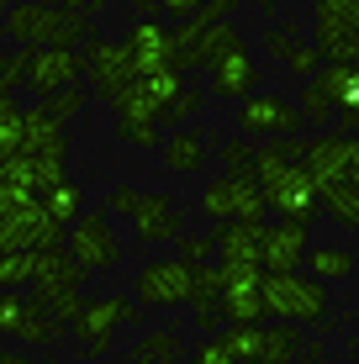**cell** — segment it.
Wrapping results in <instances>:
<instances>
[{"mask_svg":"<svg viewBox=\"0 0 359 364\" xmlns=\"http://www.w3.org/2000/svg\"><path fill=\"white\" fill-rule=\"evenodd\" d=\"M333 296L323 280L291 269V274H264V322H296V328H317L328 322Z\"/></svg>","mask_w":359,"mask_h":364,"instance_id":"cell-2","label":"cell"},{"mask_svg":"<svg viewBox=\"0 0 359 364\" xmlns=\"http://www.w3.org/2000/svg\"><path fill=\"white\" fill-rule=\"evenodd\" d=\"M85 74H90V85H95V100L117 106V95L132 85L127 53H122L117 37H90V43H85Z\"/></svg>","mask_w":359,"mask_h":364,"instance_id":"cell-16","label":"cell"},{"mask_svg":"<svg viewBox=\"0 0 359 364\" xmlns=\"http://www.w3.org/2000/svg\"><path fill=\"white\" fill-rule=\"evenodd\" d=\"M127 11H132V16H138V21H148V16H154V11H159V0H127Z\"/></svg>","mask_w":359,"mask_h":364,"instance_id":"cell-41","label":"cell"},{"mask_svg":"<svg viewBox=\"0 0 359 364\" xmlns=\"http://www.w3.org/2000/svg\"><path fill=\"white\" fill-rule=\"evenodd\" d=\"M296 48H301V27H296V21H286V27H275V32H264V53L280 58V64H286Z\"/></svg>","mask_w":359,"mask_h":364,"instance_id":"cell-33","label":"cell"},{"mask_svg":"<svg viewBox=\"0 0 359 364\" xmlns=\"http://www.w3.org/2000/svg\"><path fill=\"white\" fill-rule=\"evenodd\" d=\"M296 348H301V328L296 322H275V328H259L249 364H296Z\"/></svg>","mask_w":359,"mask_h":364,"instance_id":"cell-23","label":"cell"},{"mask_svg":"<svg viewBox=\"0 0 359 364\" xmlns=\"http://www.w3.org/2000/svg\"><path fill=\"white\" fill-rule=\"evenodd\" d=\"M48 6H69V11H85V16H95V11H106L111 0H48Z\"/></svg>","mask_w":359,"mask_h":364,"instance_id":"cell-40","label":"cell"},{"mask_svg":"<svg viewBox=\"0 0 359 364\" xmlns=\"http://www.w3.org/2000/svg\"><path fill=\"white\" fill-rule=\"evenodd\" d=\"M180 90H185V74H180V69L138 74V80L117 95V117H127V122H159V117H164V106H169Z\"/></svg>","mask_w":359,"mask_h":364,"instance_id":"cell-11","label":"cell"},{"mask_svg":"<svg viewBox=\"0 0 359 364\" xmlns=\"http://www.w3.org/2000/svg\"><path fill=\"white\" fill-rule=\"evenodd\" d=\"M312 228H301V222H269L264 237H259V269L264 274H291L306 264V248H312Z\"/></svg>","mask_w":359,"mask_h":364,"instance_id":"cell-17","label":"cell"},{"mask_svg":"<svg viewBox=\"0 0 359 364\" xmlns=\"http://www.w3.org/2000/svg\"><path fill=\"white\" fill-rule=\"evenodd\" d=\"M212 254L222 264H232V259H254L259 264V237H264V222H217L212 232Z\"/></svg>","mask_w":359,"mask_h":364,"instance_id":"cell-19","label":"cell"},{"mask_svg":"<svg viewBox=\"0 0 359 364\" xmlns=\"http://www.w3.org/2000/svg\"><path fill=\"white\" fill-rule=\"evenodd\" d=\"M16 285H32V248L27 254H0V291H16Z\"/></svg>","mask_w":359,"mask_h":364,"instance_id":"cell-30","label":"cell"},{"mask_svg":"<svg viewBox=\"0 0 359 364\" xmlns=\"http://www.w3.org/2000/svg\"><path fill=\"white\" fill-rule=\"evenodd\" d=\"M180 259L206 264V259H212V237H180Z\"/></svg>","mask_w":359,"mask_h":364,"instance_id":"cell-38","label":"cell"},{"mask_svg":"<svg viewBox=\"0 0 359 364\" xmlns=\"http://www.w3.org/2000/svg\"><path fill=\"white\" fill-rule=\"evenodd\" d=\"M21 74H27V48H21V53H6V58H0V90H11V95H16Z\"/></svg>","mask_w":359,"mask_h":364,"instance_id":"cell-36","label":"cell"},{"mask_svg":"<svg viewBox=\"0 0 359 364\" xmlns=\"http://www.w3.org/2000/svg\"><path fill=\"white\" fill-rule=\"evenodd\" d=\"M11 106H16V95H11V90H0V117H6Z\"/></svg>","mask_w":359,"mask_h":364,"instance_id":"cell-44","label":"cell"},{"mask_svg":"<svg viewBox=\"0 0 359 364\" xmlns=\"http://www.w3.org/2000/svg\"><path fill=\"white\" fill-rule=\"evenodd\" d=\"M222 322L227 328H249V322H264V269L254 259H232L222 264Z\"/></svg>","mask_w":359,"mask_h":364,"instance_id":"cell-9","label":"cell"},{"mask_svg":"<svg viewBox=\"0 0 359 364\" xmlns=\"http://www.w3.org/2000/svg\"><path fill=\"white\" fill-rule=\"evenodd\" d=\"M0 364H37L32 354H11V348H0Z\"/></svg>","mask_w":359,"mask_h":364,"instance_id":"cell-43","label":"cell"},{"mask_svg":"<svg viewBox=\"0 0 359 364\" xmlns=\"http://www.w3.org/2000/svg\"><path fill=\"white\" fill-rule=\"evenodd\" d=\"M206 11V0H159V16H169L180 27V21H195Z\"/></svg>","mask_w":359,"mask_h":364,"instance_id":"cell-37","label":"cell"},{"mask_svg":"<svg viewBox=\"0 0 359 364\" xmlns=\"http://www.w3.org/2000/svg\"><path fill=\"white\" fill-rule=\"evenodd\" d=\"M64 248H69V259H74L85 274H106V269H117L122 259H127V248H122L117 222H111L106 206H101V211H85V217L64 232Z\"/></svg>","mask_w":359,"mask_h":364,"instance_id":"cell-4","label":"cell"},{"mask_svg":"<svg viewBox=\"0 0 359 364\" xmlns=\"http://www.w3.org/2000/svg\"><path fill=\"white\" fill-rule=\"evenodd\" d=\"M312 280H323V285H338V280H349V274L359 269V259H354V248H338V243H312L306 248V264H301Z\"/></svg>","mask_w":359,"mask_h":364,"instance_id":"cell-22","label":"cell"},{"mask_svg":"<svg viewBox=\"0 0 359 364\" xmlns=\"http://www.w3.org/2000/svg\"><path fill=\"white\" fill-rule=\"evenodd\" d=\"M195 269L191 259L169 254V259H148L138 269V285H132V296H138V306H154V311H169V306H191L195 296Z\"/></svg>","mask_w":359,"mask_h":364,"instance_id":"cell-8","label":"cell"},{"mask_svg":"<svg viewBox=\"0 0 359 364\" xmlns=\"http://www.w3.org/2000/svg\"><path fill=\"white\" fill-rule=\"evenodd\" d=\"M312 48L328 64L359 58V0H312Z\"/></svg>","mask_w":359,"mask_h":364,"instance_id":"cell-7","label":"cell"},{"mask_svg":"<svg viewBox=\"0 0 359 364\" xmlns=\"http://www.w3.org/2000/svg\"><path fill=\"white\" fill-rule=\"evenodd\" d=\"M132 228H138L143 243H169V237H185V211L175 196H159V191H138L132 200Z\"/></svg>","mask_w":359,"mask_h":364,"instance_id":"cell-18","label":"cell"},{"mask_svg":"<svg viewBox=\"0 0 359 364\" xmlns=\"http://www.w3.org/2000/svg\"><path fill=\"white\" fill-rule=\"evenodd\" d=\"M0 32L21 48H80L95 37V21L85 11L69 6H48V0H21L11 6V16L0 21Z\"/></svg>","mask_w":359,"mask_h":364,"instance_id":"cell-1","label":"cell"},{"mask_svg":"<svg viewBox=\"0 0 359 364\" xmlns=\"http://www.w3.org/2000/svg\"><path fill=\"white\" fill-rule=\"evenodd\" d=\"M0 37H6V32H0Z\"/></svg>","mask_w":359,"mask_h":364,"instance_id":"cell-46","label":"cell"},{"mask_svg":"<svg viewBox=\"0 0 359 364\" xmlns=\"http://www.w3.org/2000/svg\"><path fill=\"white\" fill-rule=\"evenodd\" d=\"M138 296H95V301H85L80 306V317L69 322V333H74V343L85 348V354H106L111 348V338H117V328H138Z\"/></svg>","mask_w":359,"mask_h":364,"instance_id":"cell-6","label":"cell"},{"mask_svg":"<svg viewBox=\"0 0 359 364\" xmlns=\"http://www.w3.org/2000/svg\"><path fill=\"white\" fill-rule=\"evenodd\" d=\"M159 154H164V169L169 174H201L206 169V132L175 127L164 143H159Z\"/></svg>","mask_w":359,"mask_h":364,"instance_id":"cell-21","label":"cell"},{"mask_svg":"<svg viewBox=\"0 0 359 364\" xmlns=\"http://www.w3.org/2000/svg\"><path fill=\"white\" fill-rule=\"evenodd\" d=\"M328 359V348L323 343H306V338H301V348H296V364H323Z\"/></svg>","mask_w":359,"mask_h":364,"instance_id":"cell-39","label":"cell"},{"mask_svg":"<svg viewBox=\"0 0 359 364\" xmlns=\"http://www.w3.org/2000/svg\"><path fill=\"white\" fill-rule=\"evenodd\" d=\"M85 100H90V95H85L80 85H69V90H53V95H48V111H53V117H64V122H74V117L85 111Z\"/></svg>","mask_w":359,"mask_h":364,"instance_id":"cell-34","label":"cell"},{"mask_svg":"<svg viewBox=\"0 0 359 364\" xmlns=\"http://www.w3.org/2000/svg\"><path fill=\"white\" fill-rule=\"evenodd\" d=\"M201 106H206V95L185 85V90H180V95H175V100H169V106H164V117H159V122H169V127H180V122L201 117Z\"/></svg>","mask_w":359,"mask_h":364,"instance_id":"cell-31","label":"cell"},{"mask_svg":"<svg viewBox=\"0 0 359 364\" xmlns=\"http://www.w3.org/2000/svg\"><path fill=\"white\" fill-rule=\"evenodd\" d=\"M43 211H48V217H53L58 228L69 232L74 222L85 217V191H80V185H74V180H58L53 191H43Z\"/></svg>","mask_w":359,"mask_h":364,"instance_id":"cell-26","label":"cell"},{"mask_svg":"<svg viewBox=\"0 0 359 364\" xmlns=\"http://www.w3.org/2000/svg\"><path fill=\"white\" fill-rule=\"evenodd\" d=\"M85 80V58L74 53V48H27V74H21V85L48 100L53 90H69V85Z\"/></svg>","mask_w":359,"mask_h":364,"instance_id":"cell-13","label":"cell"},{"mask_svg":"<svg viewBox=\"0 0 359 364\" xmlns=\"http://www.w3.org/2000/svg\"><path fill=\"white\" fill-rule=\"evenodd\" d=\"M286 69H291V74H296V80H301V85H306V80H312V74H317V69H323V53H317V48H306V43H301V48H296V53L286 58Z\"/></svg>","mask_w":359,"mask_h":364,"instance_id":"cell-35","label":"cell"},{"mask_svg":"<svg viewBox=\"0 0 359 364\" xmlns=\"http://www.w3.org/2000/svg\"><path fill=\"white\" fill-rule=\"evenodd\" d=\"M127 364H185V343L175 328H148L127 348Z\"/></svg>","mask_w":359,"mask_h":364,"instance_id":"cell-24","label":"cell"},{"mask_svg":"<svg viewBox=\"0 0 359 364\" xmlns=\"http://www.w3.org/2000/svg\"><path fill=\"white\" fill-rule=\"evenodd\" d=\"M232 122H238V132L254 137V143H264V137H291V132L306 127L301 106H296L291 95H275V90L243 95V100H238V117H232Z\"/></svg>","mask_w":359,"mask_h":364,"instance_id":"cell-10","label":"cell"},{"mask_svg":"<svg viewBox=\"0 0 359 364\" xmlns=\"http://www.w3.org/2000/svg\"><path fill=\"white\" fill-rule=\"evenodd\" d=\"M354 343H359V338H354Z\"/></svg>","mask_w":359,"mask_h":364,"instance_id":"cell-45","label":"cell"},{"mask_svg":"<svg viewBox=\"0 0 359 364\" xmlns=\"http://www.w3.org/2000/svg\"><path fill=\"white\" fill-rule=\"evenodd\" d=\"M264 211H269V200H264L254 174H227L222 169L201 191V217L206 222H264Z\"/></svg>","mask_w":359,"mask_h":364,"instance_id":"cell-5","label":"cell"},{"mask_svg":"<svg viewBox=\"0 0 359 364\" xmlns=\"http://www.w3.org/2000/svg\"><path fill=\"white\" fill-rule=\"evenodd\" d=\"M301 117H306V127H328V122H338V111H333V100H328V90H323V80H306V90H301Z\"/></svg>","mask_w":359,"mask_h":364,"instance_id":"cell-27","label":"cell"},{"mask_svg":"<svg viewBox=\"0 0 359 364\" xmlns=\"http://www.w3.org/2000/svg\"><path fill=\"white\" fill-rule=\"evenodd\" d=\"M323 200V217H333L343 232H359V180H333L317 191Z\"/></svg>","mask_w":359,"mask_h":364,"instance_id":"cell-25","label":"cell"},{"mask_svg":"<svg viewBox=\"0 0 359 364\" xmlns=\"http://www.w3.org/2000/svg\"><path fill=\"white\" fill-rule=\"evenodd\" d=\"M21 127H27V111L11 106L6 117H0V164H11V159L21 154Z\"/></svg>","mask_w":359,"mask_h":364,"instance_id":"cell-29","label":"cell"},{"mask_svg":"<svg viewBox=\"0 0 359 364\" xmlns=\"http://www.w3.org/2000/svg\"><path fill=\"white\" fill-rule=\"evenodd\" d=\"M64 248V228L43 211V196H0V254Z\"/></svg>","mask_w":359,"mask_h":364,"instance_id":"cell-3","label":"cell"},{"mask_svg":"<svg viewBox=\"0 0 359 364\" xmlns=\"http://www.w3.org/2000/svg\"><path fill=\"white\" fill-rule=\"evenodd\" d=\"M117 43H122V53H127L132 80H138V74H159V69H180L175 64V32H169L164 21H132Z\"/></svg>","mask_w":359,"mask_h":364,"instance_id":"cell-12","label":"cell"},{"mask_svg":"<svg viewBox=\"0 0 359 364\" xmlns=\"http://www.w3.org/2000/svg\"><path fill=\"white\" fill-rule=\"evenodd\" d=\"M254 90H259V64H254L249 43H243V37H232V43L222 48V58L206 69V95L232 100V106H238V100L254 95Z\"/></svg>","mask_w":359,"mask_h":364,"instance_id":"cell-14","label":"cell"},{"mask_svg":"<svg viewBox=\"0 0 359 364\" xmlns=\"http://www.w3.org/2000/svg\"><path fill=\"white\" fill-rule=\"evenodd\" d=\"M64 127H69V122L53 117L48 100H37V106L27 111V127H21V154H69Z\"/></svg>","mask_w":359,"mask_h":364,"instance_id":"cell-20","label":"cell"},{"mask_svg":"<svg viewBox=\"0 0 359 364\" xmlns=\"http://www.w3.org/2000/svg\"><path fill=\"white\" fill-rule=\"evenodd\" d=\"M16 338V343H27V348H37V343H58L64 338V322H53L37 301H27V296H16V291H0V338Z\"/></svg>","mask_w":359,"mask_h":364,"instance_id":"cell-15","label":"cell"},{"mask_svg":"<svg viewBox=\"0 0 359 364\" xmlns=\"http://www.w3.org/2000/svg\"><path fill=\"white\" fill-rule=\"evenodd\" d=\"M222 169L227 174H254V137H222Z\"/></svg>","mask_w":359,"mask_h":364,"instance_id":"cell-28","label":"cell"},{"mask_svg":"<svg viewBox=\"0 0 359 364\" xmlns=\"http://www.w3.org/2000/svg\"><path fill=\"white\" fill-rule=\"evenodd\" d=\"M117 137L132 143V148H159V143H164L159 122H127V117H117Z\"/></svg>","mask_w":359,"mask_h":364,"instance_id":"cell-32","label":"cell"},{"mask_svg":"<svg viewBox=\"0 0 359 364\" xmlns=\"http://www.w3.org/2000/svg\"><path fill=\"white\" fill-rule=\"evenodd\" d=\"M338 127H343V132H359V106H354V111H343V117H338Z\"/></svg>","mask_w":359,"mask_h":364,"instance_id":"cell-42","label":"cell"}]
</instances>
